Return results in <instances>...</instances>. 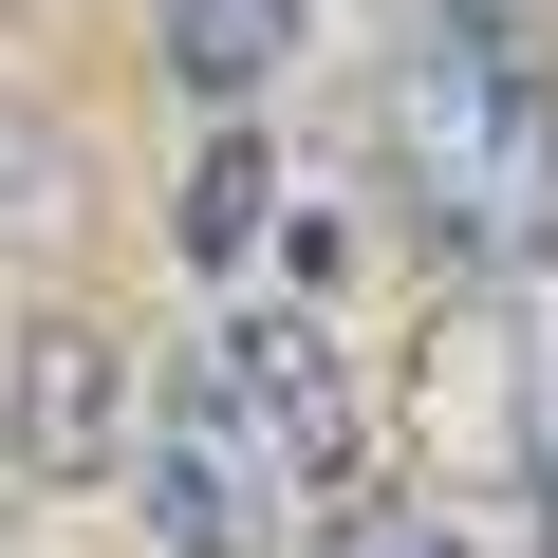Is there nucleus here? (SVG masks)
<instances>
[{"mask_svg":"<svg viewBox=\"0 0 558 558\" xmlns=\"http://www.w3.org/2000/svg\"><path fill=\"white\" fill-rule=\"evenodd\" d=\"M149 57H168V94L242 112V94H279L317 57V0H149Z\"/></svg>","mask_w":558,"mask_h":558,"instance_id":"obj_4","label":"nucleus"},{"mask_svg":"<svg viewBox=\"0 0 558 558\" xmlns=\"http://www.w3.org/2000/svg\"><path fill=\"white\" fill-rule=\"evenodd\" d=\"M112 447H131L112 336H94V317H38L20 373H0V465H20V484H112Z\"/></svg>","mask_w":558,"mask_h":558,"instance_id":"obj_3","label":"nucleus"},{"mask_svg":"<svg viewBox=\"0 0 558 558\" xmlns=\"http://www.w3.org/2000/svg\"><path fill=\"white\" fill-rule=\"evenodd\" d=\"M539 502H558V354H539Z\"/></svg>","mask_w":558,"mask_h":558,"instance_id":"obj_5","label":"nucleus"},{"mask_svg":"<svg viewBox=\"0 0 558 558\" xmlns=\"http://www.w3.org/2000/svg\"><path fill=\"white\" fill-rule=\"evenodd\" d=\"M112 484H131L149 558H299V521H317V484L279 465V428L223 391L205 336H186L168 373H131V447H112Z\"/></svg>","mask_w":558,"mask_h":558,"instance_id":"obj_2","label":"nucleus"},{"mask_svg":"<svg viewBox=\"0 0 558 558\" xmlns=\"http://www.w3.org/2000/svg\"><path fill=\"white\" fill-rule=\"evenodd\" d=\"M391 186L465 279H539L558 260V75L521 57V20H428L391 38Z\"/></svg>","mask_w":558,"mask_h":558,"instance_id":"obj_1","label":"nucleus"}]
</instances>
